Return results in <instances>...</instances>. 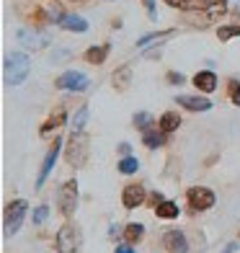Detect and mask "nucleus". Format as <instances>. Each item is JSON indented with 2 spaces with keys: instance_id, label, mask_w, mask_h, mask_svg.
<instances>
[{
  "instance_id": "nucleus-1",
  "label": "nucleus",
  "mask_w": 240,
  "mask_h": 253,
  "mask_svg": "<svg viewBox=\"0 0 240 253\" xmlns=\"http://www.w3.org/2000/svg\"><path fill=\"white\" fill-rule=\"evenodd\" d=\"M29 73H31V62H29V57L24 52H13V54L5 57L3 75H5L8 85H21L29 78Z\"/></svg>"
},
{
  "instance_id": "nucleus-2",
  "label": "nucleus",
  "mask_w": 240,
  "mask_h": 253,
  "mask_svg": "<svg viewBox=\"0 0 240 253\" xmlns=\"http://www.w3.org/2000/svg\"><path fill=\"white\" fill-rule=\"evenodd\" d=\"M54 248H57V253H80L83 251V230L73 222L62 225L60 233H57Z\"/></svg>"
},
{
  "instance_id": "nucleus-3",
  "label": "nucleus",
  "mask_w": 240,
  "mask_h": 253,
  "mask_svg": "<svg viewBox=\"0 0 240 253\" xmlns=\"http://www.w3.org/2000/svg\"><path fill=\"white\" fill-rule=\"evenodd\" d=\"M88 153H90L88 134H85V132H73V134H70V145H67V163L75 166V168L85 166Z\"/></svg>"
},
{
  "instance_id": "nucleus-4",
  "label": "nucleus",
  "mask_w": 240,
  "mask_h": 253,
  "mask_svg": "<svg viewBox=\"0 0 240 253\" xmlns=\"http://www.w3.org/2000/svg\"><path fill=\"white\" fill-rule=\"evenodd\" d=\"M29 210V202L26 199H13L5 207V214H3V227H5V235H16L21 225H24V217Z\"/></svg>"
},
{
  "instance_id": "nucleus-5",
  "label": "nucleus",
  "mask_w": 240,
  "mask_h": 253,
  "mask_svg": "<svg viewBox=\"0 0 240 253\" xmlns=\"http://www.w3.org/2000/svg\"><path fill=\"white\" fill-rule=\"evenodd\" d=\"M57 204H60V212L65 217H70L78 210V181L75 178L65 181L60 186V191H57Z\"/></svg>"
},
{
  "instance_id": "nucleus-6",
  "label": "nucleus",
  "mask_w": 240,
  "mask_h": 253,
  "mask_svg": "<svg viewBox=\"0 0 240 253\" xmlns=\"http://www.w3.org/2000/svg\"><path fill=\"white\" fill-rule=\"evenodd\" d=\"M54 85L60 88V90H73V93H83V90H88L90 80H88L85 73H80V70H67V73H62L60 78L54 80Z\"/></svg>"
},
{
  "instance_id": "nucleus-7",
  "label": "nucleus",
  "mask_w": 240,
  "mask_h": 253,
  "mask_svg": "<svg viewBox=\"0 0 240 253\" xmlns=\"http://www.w3.org/2000/svg\"><path fill=\"white\" fill-rule=\"evenodd\" d=\"M186 199H189V207L194 212H204L209 207H214V191L204 189V186H194V189H189Z\"/></svg>"
},
{
  "instance_id": "nucleus-8",
  "label": "nucleus",
  "mask_w": 240,
  "mask_h": 253,
  "mask_svg": "<svg viewBox=\"0 0 240 253\" xmlns=\"http://www.w3.org/2000/svg\"><path fill=\"white\" fill-rule=\"evenodd\" d=\"M60 150H62V140H60V137H54V142H52V147H49V153L44 155V163H41L39 178H37V189H41V186H44V181L49 178V173H52V168H54V163H57V155H60Z\"/></svg>"
},
{
  "instance_id": "nucleus-9",
  "label": "nucleus",
  "mask_w": 240,
  "mask_h": 253,
  "mask_svg": "<svg viewBox=\"0 0 240 253\" xmlns=\"http://www.w3.org/2000/svg\"><path fill=\"white\" fill-rule=\"evenodd\" d=\"M163 248L168 253H189V240L181 230H168L163 235Z\"/></svg>"
},
{
  "instance_id": "nucleus-10",
  "label": "nucleus",
  "mask_w": 240,
  "mask_h": 253,
  "mask_svg": "<svg viewBox=\"0 0 240 253\" xmlns=\"http://www.w3.org/2000/svg\"><path fill=\"white\" fill-rule=\"evenodd\" d=\"M145 186H140V183H129V186H124L121 191V204L127 207V210H137L142 202H145Z\"/></svg>"
},
{
  "instance_id": "nucleus-11",
  "label": "nucleus",
  "mask_w": 240,
  "mask_h": 253,
  "mask_svg": "<svg viewBox=\"0 0 240 253\" xmlns=\"http://www.w3.org/2000/svg\"><path fill=\"white\" fill-rule=\"evenodd\" d=\"M54 24L60 26V29H65V31H75V34L88 31V21H85V18H80V16H67V13H60Z\"/></svg>"
},
{
  "instance_id": "nucleus-12",
  "label": "nucleus",
  "mask_w": 240,
  "mask_h": 253,
  "mask_svg": "<svg viewBox=\"0 0 240 253\" xmlns=\"http://www.w3.org/2000/svg\"><path fill=\"white\" fill-rule=\"evenodd\" d=\"M176 103H181L186 111H209L212 109V101L204 96H178Z\"/></svg>"
},
{
  "instance_id": "nucleus-13",
  "label": "nucleus",
  "mask_w": 240,
  "mask_h": 253,
  "mask_svg": "<svg viewBox=\"0 0 240 253\" xmlns=\"http://www.w3.org/2000/svg\"><path fill=\"white\" fill-rule=\"evenodd\" d=\"M191 83L197 85L201 93H212V90L217 88V75H214L212 70H199L197 75L191 78Z\"/></svg>"
},
{
  "instance_id": "nucleus-14",
  "label": "nucleus",
  "mask_w": 240,
  "mask_h": 253,
  "mask_svg": "<svg viewBox=\"0 0 240 253\" xmlns=\"http://www.w3.org/2000/svg\"><path fill=\"white\" fill-rule=\"evenodd\" d=\"M65 122H67V114H65V109H57V111L52 114V117L41 124V129H39V132H41V134H49V132H54V129H60V126H62Z\"/></svg>"
},
{
  "instance_id": "nucleus-15",
  "label": "nucleus",
  "mask_w": 240,
  "mask_h": 253,
  "mask_svg": "<svg viewBox=\"0 0 240 253\" xmlns=\"http://www.w3.org/2000/svg\"><path fill=\"white\" fill-rule=\"evenodd\" d=\"M181 124H184V122H181V117H178L176 111H165L163 117H160V122H158V126H160V129H163L165 134L176 132L178 126H181Z\"/></svg>"
},
{
  "instance_id": "nucleus-16",
  "label": "nucleus",
  "mask_w": 240,
  "mask_h": 253,
  "mask_svg": "<svg viewBox=\"0 0 240 253\" xmlns=\"http://www.w3.org/2000/svg\"><path fill=\"white\" fill-rule=\"evenodd\" d=\"M109 52H111L109 44H101V47H90V49L85 52V62H90V65H104V62H106V57H109Z\"/></svg>"
},
{
  "instance_id": "nucleus-17",
  "label": "nucleus",
  "mask_w": 240,
  "mask_h": 253,
  "mask_svg": "<svg viewBox=\"0 0 240 253\" xmlns=\"http://www.w3.org/2000/svg\"><path fill=\"white\" fill-rule=\"evenodd\" d=\"M142 145H147L150 150H155V147H160V145H165V132L160 129H147L145 134H142Z\"/></svg>"
},
{
  "instance_id": "nucleus-18",
  "label": "nucleus",
  "mask_w": 240,
  "mask_h": 253,
  "mask_svg": "<svg viewBox=\"0 0 240 253\" xmlns=\"http://www.w3.org/2000/svg\"><path fill=\"white\" fill-rule=\"evenodd\" d=\"M155 214L160 217V220H173V217H178V204L163 199L160 204H155Z\"/></svg>"
},
{
  "instance_id": "nucleus-19",
  "label": "nucleus",
  "mask_w": 240,
  "mask_h": 253,
  "mask_svg": "<svg viewBox=\"0 0 240 253\" xmlns=\"http://www.w3.org/2000/svg\"><path fill=\"white\" fill-rule=\"evenodd\" d=\"M18 39H24L26 47H34V49L44 47V37H41V34H37V31H29V29H21V31H18Z\"/></svg>"
},
{
  "instance_id": "nucleus-20",
  "label": "nucleus",
  "mask_w": 240,
  "mask_h": 253,
  "mask_svg": "<svg viewBox=\"0 0 240 253\" xmlns=\"http://www.w3.org/2000/svg\"><path fill=\"white\" fill-rule=\"evenodd\" d=\"M142 235H145V227L140 222H129L127 227H124V240H127L129 246L137 243V240H142Z\"/></svg>"
},
{
  "instance_id": "nucleus-21",
  "label": "nucleus",
  "mask_w": 240,
  "mask_h": 253,
  "mask_svg": "<svg viewBox=\"0 0 240 253\" xmlns=\"http://www.w3.org/2000/svg\"><path fill=\"white\" fill-rule=\"evenodd\" d=\"M176 29H165V31H153V34H145V37L137 42V47H147V44H153V42H160V39H168V37H173Z\"/></svg>"
},
{
  "instance_id": "nucleus-22",
  "label": "nucleus",
  "mask_w": 240,
  "mask_h": 253,
  "mask_svg": "<svg viewBox=\"0 0 240 253\" xmlns=\"http://www.w3.org/2000/svg\"><path fill=\"white\" fill-rule=\"evenodd\" d=\"M119 173H124V176H132V173H137V168H140V160H137L134 155H127V158H121L119 160Z\"/></svg>"
},
{
  "instance_id": "nucleus-23",
  "label": "nucleus",
  "mask_w": 240,
  "mask_h": 253,
  "mask_svg": "<svg viewBox=\"0 0 240 253\" xmlns=\"http://www.w3.org/2000/svg\"><path fill=\"white\" fill-rule=\"evenodd\" d=\"M85 122H88V106H80L78 109V114L73 117V132H83L85 129Z\"/></svg>"
},
{
  "instance_id": "nucleus-24",
  "label": "nucleus",
  "mask_w": 240,
  "mask_h": 253,
  "mask_svg": "<svg viewBox=\"0 0 240 253\" xmlns=\"http://www.w3.org/2000/svg\"><path fill=\"white\" fill-rule=\"evenodd\" d=\"M129 78H132V70H129V67H121L119 73H114V88L124 90L129 85Z\"/></svg>"
},
{
  "instance_id": "nucleus-25",
  "label": "nucleus",
  "mask_w": 240,
  "mask_h": 253,
  "mask_svg": "<svg viewBox=\"0 0 240 253\" xmlns=\"http://www.w3.org/2000/svg\"><path fill=\"white\" fill-rule=\"evenodd\" d=\"M217 37H220V42H230L233 37H240V24H233V26H220V29H217Z\"/></svg>"
},
{
  "instance_id": "nucleus-26",
  "label": "nucleus",
  "mask_w": 240,
  "mask_h": 253,
  "mask_svg": "<svg viewBox=\"0 0 240 253\" xmlns=\"http://www.w3.org/2000/svg\"><path fill=\"white\" fill-rule=\"evenodd\" d=\"M134 126H137V129H142V132H147V129H153V117H150V114H147V111H140V114H134Z\"/></svg>"
},
{
  "instance_id": "nucleus-27",
  "label": "nucleus",
  "mask_w": 240,
  "mask_h": 253,
  "mask_svg": "<svg viewBox=\"0 0 240 253\" xmlns=\"http://www.w3.org/2000/svg\"><path fill=\"white\" fill-rule=\"evenodd\" d=\"M227 96H230V101L235 103V106H240V80H230L227 83Z\"/></svg>"
},
{
  "instance_id": "nucleus-28",
  "label": "nucleus",
  "mask_w": 240,
  "mask_h": 253,
  "mask_svg": "<svg viewBox=\"0 0 240 253\" xmlns=\"http://www.w3.org/2000/svg\"><path fill=\"white\" fill-rule=\"evenodd\" d=\"M47 217H49V207L41 204V207H37V210H34L31 220H34V225H41V222H47Z\"/></svg>"
},
{
  "instance_id": "nucleus-29",
  "label": "nucleus",
  "mask_w": 240,
  "mask_h": 253,
  "mask_svg": "<svg viewBox=\"0 0 240 253\" xmlns=\"http://www.w3.org/2000/svg\"><path fill=\"white\" fill-rule=\"evenodd\" d=\"M142 3H145V10H147V16H150L153 21H155V0H142Z\"/></svg>"
},
{
  "instance_id": "nucleus-30",
  "label": "nucleus",
  "mask_w": 240,
  "mask_h": 253,
  "mask_svg": "<svg viewBox=\"0 0 240 253\" xmlns=\"http://www.w3.org/2000/svg\"><path fill=\"white\" fill-rule=\"evenodd\" d=\"M168 80H170V83H173V85H181V83H184V75H181V73H168Z\"/></svg>"
},
{
  "instance_id": "nucleus-31",
  "label": "nucleus",
  "mask_w": 240,
  "mask_h": 253,
  "mask_svg": "<svg viewBox=\"0 0 240 253\" xmlns=\"http://www.w3.org/2000/svg\"><path fill=\"white\" fill-rule=\"evenodd\" d=\"M119 153H121V158L132 155V145H129V142H121V145H119Z\"/></svg>"
},
{
  "instance_id": "nucleus-32",
  "label": "nucleus",
  "mask_w": 240,
  "mask_h": 253,
  "mask_svg": "<svg viewBox=\"0 0 240 253\" xmlns=\"http://www.w3.org/2000/svg\"><path fill=\"white\" fill-rule=\"evenodd\" d=\"M114 253H134V248H132L129 243H124V246H117V248H114Z\"/></svg>"
},
{
  "instance_id": "nucleus-33",
  "label": "nucleus",
  "mask_w": 240,
  "mask_h": 253,
  "mask_svg": "<svg viewBox=\"0 0 240 253\" xmlns=\"http://www.w3.org/2000/svg\"><path fill=\"white\" fill-rule=\"evenodd\" d=\"M238 251H240V246H238V243H230V246H227L222 253H238Z\"/></svg>"
}]
</instances>
